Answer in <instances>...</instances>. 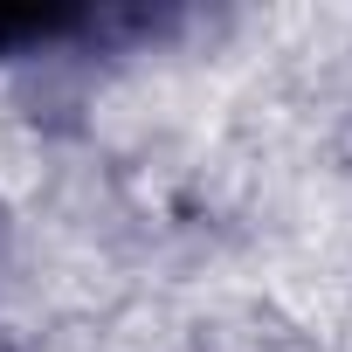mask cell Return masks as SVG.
<instances>
[{"mask_svg": "<svg viewBox=\"0 0 352 352\" xmlns=\"http://www.w3.org/2000/svg\"><path fill=\"white\" fill-rule=\"evenodd\" d=\"M97 14L83 8H0V56H21V49H56L69 35H83Z\"/></svg>", "mask_w": 352, "mask_h": 352, "instance_id": "cell-1", "label": "cell"}]
</instances>
